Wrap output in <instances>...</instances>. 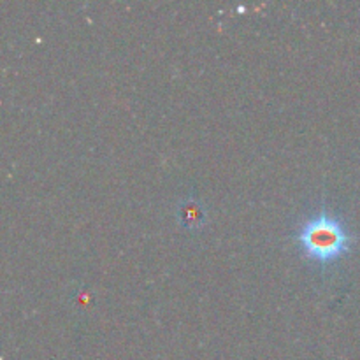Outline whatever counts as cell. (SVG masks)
<instances>
[{
  "label": "cell",
  "instance_id": "6da1fadb",
  "mask_svg": "<svg viewBox=\"0 0 360 360\" xmlns=\"http://www.w3.org/2000/svg\"><path fill=\"white\" fill-rule=\"evenodd\" d=\"M295 241L304 259L320 266H329L354 248L355 238L340 217L322 207L299 225Z\"/></svg>",
  "mask_w": 360,
  "mask_h": 360
},
{
  "label": "cell",
  "instance_id": "7a4b0ae2",
  "mask_svg": "<svg viewBox=\"0 0 360 360\" xmlns=\"http://www.w3.org/2000/svg\"><path fill=\"white\" fill-rule=\"evenodd\" d=\"M178 221L185 229H199L206 221V211L197 199L181 200L178 206Z\"/></svg>",
  "mask_w": 360,
  "mask_h": 360
}]
</instances>
